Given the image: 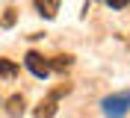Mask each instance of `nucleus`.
Listing matches in <instances>:
<instances>
[{
    "instance_id": "1",
    "label": "nucleus",
    "mask_w": 130,
    "mask_h": 118,
    "mask_svg": "<svg viewBox=\"0 0 130 118\" xmlns=\"http://www.w3.org/2000/svg\"><path fill=\"white\" fill-rule=\"evenodd\" d=\"M101 106H104V115H106V118H124V115L130 112V92H115V94H109V97L101 100Z\"/></svg>"
},
{
    "instance_id": "2",
    "label": "nucleus",
    "mask_w": 130,
    "mask_h": 118,
    "mask_svg": "<svg viewBox=\"0 0 130 118\" xmlns=\"http://www.w3.org/2000/svg\"><path fill=\"white\" fill-rule=\"evenodd\" d=\"M24 65H27V68H30L39 80H44V77L50 74V62H47L41 53H36V50H30V53L24 56Z\"/></svg>"
},
{
    "instance_id": "3",
    "label": "nucleus",
    "mask_w": 130,
    "mask_h": 118,
    "mask_svg": "<svg viewBox=\"0 0 130 118\" xmlns=\"http://www.w3.org/2000/svg\"><path fill=\"white\" fill-rule=\"evenodd\" d=\"M56 103H59V94L50 92L44 100L36 106V118H53V112H56Z\"/></svg>"
},
{
    "instance_id": "4",
    "label": "nucleus",
    "mask_w": 130,
    "mask_h": 118,
    "mask_svg": "<svg viewBox=\"0 0 130 118\" xmlns=\"http://www.w3.org/2000/svg\"><path fill=\"white\" fill-rule=\"evenodd\" d=\"M32 3H36V9H39L47 21L56 18V12H59V0H32Z\"/></svg>"
},
{
    "instance_id": "5",
    "label": "nucleus",
    "mask_w": 130,
    "mask_h": 118,
    "mask_svg": "<svg viewBox=\"0 0 130 118\" xmlns=\"http://www.w3.org/2000/svg\"><path fill=\"white\" fill-rule=\"evenodd\" d=\"M6 112H9L12 118L24 115V97H21V94H12V97L6 100Z\"/></svg>"
},
{
    "instance_id": "6",
    "label": "nucleus",
    "mask_w": 130,
    "mask_h": 118,
    "mask_svg": "<svg viewBox=\"0 0 130 118\" xmlns=\"http://www.w3.org/2000/svg\"><path fill=\"white\" fill-rule=\"evenodd\" d=\"M71 65H74L71 56H53V59H50V71H68Z\"/></svg>"
},
{
    "instance_id": "7",
    "label": "nucleus",
    "mask_w": 130,
    "mask_h": 118,
    "mask_svg": "<svg viewBox=\"0 0 130 118\" xmlns=\"http://www.w3.org/2000/svg\"><path fill=\"white\" fill-rule=\"evenodd\" d=\"M18 74V65L9 62V59H0V77H15Z\"/></svg>"
},
{
    "instance_id": "8",
    "label": "nucleus",
    "mask_w": 130,
    "mask_h": 118,
    "mask_svg": "<svg viewBox=\"0 0 130 118\" xmlns=\"http://www.w3.org/2000/svg\"><path fill=\"white\" fill-rule=\"evenodd\" d=\"M15 18H18L15 9H6V12L0 15V27H12V24H15Z\"/></svg>"
},
{
    "instance_id": "9",
    "label": "nucleus",
    "mask_w": 130,
    "mask_h": 118,
    "mask_svg": "<svg viewBox=\"0 0 130 118\" xmlns=\"http://www.w3.org/2000/svg\"><path fill=\"white\" fill-rule=\"evenodd\" d=\"M130 0H106V6H112V9H124Z\"/></svg>"
}]
</instances>
